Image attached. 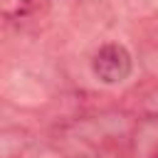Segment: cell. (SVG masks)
I'll use <instances>...</instances> for the list:
<instances>
[{
  "instance_id": "1",
  "label": "cell",
  "mask_w": 158,
  "mask_h": 158,
  "mask_svg": "<svg viewBox=\"0 0 158 158\" xmlns=\"http://www.w3.org/2000/svg\"><path fill=\"white\" fill-rule=\"evenodd\" d=\"M131 69H133L131 52L118 42L101 44L91 57V72L104 84H121L123 79H128Z\"/></svg>"
},
{
  "instance_id": "3",
  "label": "cell",
  "mask_w": 158,
  "mask_h": 158,
  "mask_svg": "<svg viewBox=\"0 0 158 158\" xmlns=\"http://www.w3.org/2000/svg\"><path fill=\"white\" fill-rule=\"evenodd\" d=\"M74 158H79V156H74Z\"/></svg>"
},
{
  "instance_id": "2",
  "label": "cell",
  "mask_w": 158,
  "mask_h": 158,
  "mask_svg": "<svg viewBox=\"0 0 158 158\" xmlns=\"http://www.w3.org/2000/svg\"><path fill=\"white\" fill-rule=\"evenodd\" d=\"M0 7L10 27L27 30V27L40 25L49 15L52 0H0Z\"/></svg>"
}]
</instances>
